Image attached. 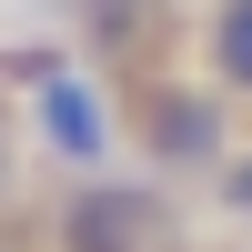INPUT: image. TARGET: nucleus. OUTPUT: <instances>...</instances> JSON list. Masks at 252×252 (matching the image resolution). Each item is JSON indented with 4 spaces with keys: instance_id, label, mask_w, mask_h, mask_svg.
Returning a JSON list of instances; mask_svg holds the SVG:
<instances>
[{
    "instance_id": "nucleus-2",
    "label": "nucleus",
    "mask_w": 252,
    "mask_h": 252,
    "mask_svg": "<svg viewBox=\"0 0 252 252\" xmlns=\"http://www.w3.org/2000/svg\"><path fill=\"white\" fill-rule=\"evenodd\" d=\"M51 242L61 252H161V202L141 192V182H101L91 172L71 202H61Z\"/></svg>"
},
{
    "instance_id": "nucleus-3",
    "label": "nucleus",
    "mask_w": 252,
    "mask_h": 252,
    "mask_svg": "<svg viewBox=\"0 0 252 252\" xmlns=\"http://www.w3.org/2000/svg\"><path fill=\"white\" fill-rule=\"evenodd\" d=\"M212 71L232 91H252V0H222L212 10Z\"/></svg>"
},
{
    "instance_id": "nucleus-4",
    "label": "nucleus",
    "mask_w": 252,
    "mask_h": 252,
    "mask_svg": "<svg viewBox=\"0 0 252 252\" xmlns=\"http://www.w3.org/2000/svg\"><path fill=\"white\" fill-rule=\"evenodd\" d=\"M232 192H242V202H252V172H242V182H232Z\"/></svg>"
},
{
    "instance_id": "nucleus-1",
    "label": "nucleus",
    "mask_w": 252,
    "mask_h": 252,
    "mask_svg": "<svg viewBox=\"0 0 252 252\" xmlns=\"http://www.w3.org/2000/svg\"><path fill=\"white\" fill-rule=\"evenodd\" d=\"M31 121H40V152L51 161H71L81 182L111 161V141H121V121H111V91L101 81H81V71H40V91H31Z\"/></svg>"
}]
</instances>
